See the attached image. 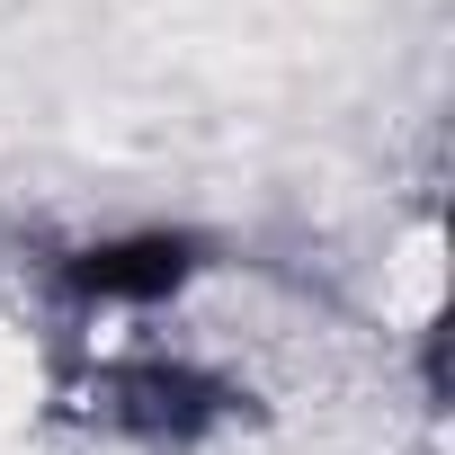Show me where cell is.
Segmentation results:
<instances>
[{
	"instance_id": "6da1fadb",
	"label": "cell",
	"mask_w": 455,
	"mask_h": 455,
	"mask_svg": "<svg viewBox=\"0 0 455 455\" xmlns=\"http://www.w3.org/2000/svg\"><path fill=\"white\" fill-rule=\"evenodd\" d=\"M179 277H188L179 242H116V251H90V268H81L90 295H170Z\"/></svg>"
}]
</instances>
